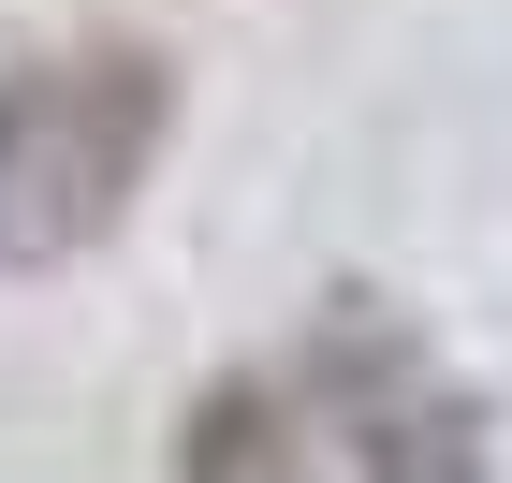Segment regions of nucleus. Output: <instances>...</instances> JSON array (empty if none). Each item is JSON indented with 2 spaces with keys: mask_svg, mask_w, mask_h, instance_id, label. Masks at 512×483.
I'll return each mask as SVG.
<instances>
[{
  "mask_svg": "<svg viewBox=\"0 0 512 483\" xmlns=\"http://www.w3.org/2000/svg\"><path fill=\"white\" fill-rule=\"evenodd\" d=\"M161 132H176V74L147 44H59L0 74V264H74L132 220Z\"/></svg>",
  "mask_w": 512,
  "mask_h": 483,
  "instance_id": "f257e3e1",
  "label": "nucleus"
},
{
  "mask_svg": "<svg viewBox=\"0 0 512 483\" xmlns=\"http://www.w3.org/2000/svg\"><path fill=\"white\" fill-rule=\"evenodd\" d=\"M176 483H293V425H278L264 381H220L176 425Z\"/></svg>",
  "mask_w": 512,
  "mask_h": 483,
  "instance_id": "f03ea898",
  "label": "nucleus"
},
{
  "mask_svg": "<svg viewBox=\"0 0 512 483\" xmlns=\"http://www.w3.org/2000/svg\"><path fill=\"white\" fill-rule=\"evenodd\" d=\"M366 483H483V410H469V396H410V410H381Z\"/></svg>",
  "mask_w": 512,
  "mask_h": 483,
  "instance_id": "7ed1b4c3",
  "label": "nucleus"
}]
</instances>
